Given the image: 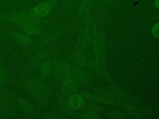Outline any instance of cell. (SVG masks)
Listing matches in <instances>:
<instances>
[{
	"instance_id": "1",
	"label": "cell",
	"mask_w": 159,
	"mask_h": 119,
	"mask_svg": "<svg viewBox=\"0 0 159 119\" xmlns=\"http://www.w3.org/2000/svg\"><path fill=\"white\" fill-rule=\"evenodd\" d=\"M0 22L24 25L28 23L41 24L40 18L33 15L29 11H20L0 15Z\"/></svg>"
},
{
	"instance_id": "2",
	"label": "cell",
	"mask_w": 159,
	"mask_h": 119,
	"mask_svg": "<svg viewBox=\"0 0 159 119\" xmlns=\"http://www.w3.org/2000/svg\"><path fill=\"white\" fill-rule=\"evenodd\" d=\"M25 87L28 94L34 99L42 102L49 95L48 89L39 79H29L25 83Z\"/></svg>"
},
{
	"instance_id": "3",
	"label": "cell",
	"mask_w": 159,
	"mask_h": 119,
	"mask_svg": "<svg viewBox=\"0 0 159 119\" xmlns=\"http://www.w3.org/2000/svg\"><path fill=\"white\" fill-rule=\"evenodd\" d=\"M60 32L58 30H53L47 33L43 36L41 37L34 43H32L31 46L27 47V53H35L37 51L45 48L47 45L50 44L52 42L58 38Z\"/></svg>"
},
{
	"instance_id": "4",
	"label": "cell",
	"mask_w": 159,
	"mask_h": 119,
	"mask_svg": "<svg viewBox=\"0 0 159 119\" xmlns=\"http://www.w3.org/2000/svg\"><path fill=\"white\" fill-rule=\"evenodd\" d=\"M49 53L48 48H44L35 52V55L29 60L25 68V72L31 74L39 70L42 63L47 58Z\"/></svg>"
},
{
	"instance_id": "5",
	"label": "cell",
	"mask_w": 159,
	"mask_h": 119,
	"mask_svg": "<svg viewBox=\"0 0 159 119\" xmlns=\"http://www.w3.org/2000/svg\"><path fill=\"white\" fill-rule=\"evenodd\" d=\"M55 4V1L54 0L46 1L39 4L29 11L33 15L41 19L47 16L50 13Z\"/></svg>"
},
{
	"instance_id": "6",
	"label": "cell",
	"mask_w": 159,
	"mask_h": 119,
	"mask_svg": "<svg viewBox=\"0 0 159 119\" xmlns=\"http://www.w3.org/2000/svg\"><path fill=\"white\" fill-rule=\"evenodd\" d=\"M12 105V98L6 90H0V118L7 115Z\"/></svg>"
},
{
	"instance_id": "7",
	"label": "cell",
	"mask_w": 159,
	"mask_h": 119,
	"mask_svg": "<svg viewBox=\"0 0 159 119\" xmlns=\"http://www.w3.org/2000/svg\"><path fill=\"white\" fill-rule=\"evenodd\" d=\"M14 99L16 100V102L19 106L20 110L26 115L27 116H32L35 114L36 110L35 107L29 101L26 100L25 99L16 96L14 97Z\"/></svg>"
},
{
	"instance_id": "8",
	"label": "cell",
	"mask_w": 159,
	"mask_h": 119,
	"mask_svg": "<svg viewBox=\"0 0 159 119\" xmlns=\"http://www.w3.org/2000/svg\"><path fill=\"white\" fill-rule=\"evenodd\" d=\"M12 36L15 40L20 45L28 47L30 46L33 43V40L31 36L19 32H14L12 33Z\"/></svg>"
},
{
	"instance_id": "9",
	"label": "cell",
	"mask_w": 159,
	"mask_h": 119,
	"mask_svg": "<svg viewBox=\"0 0 159 119\" xmlns=\"http://www.w3.org/2000/svg\"><path fill=\"white\" fill-rule=\"evenodd\" d=\"M40 24L37 23H28L20 25L22 32L30 36L37 35L41 32Z\"/></svg>"
},
{
	"instance_id": "10",
	"label": "cell",
	"mask_w": 159,
	"mask_h": 119,
	"mask_svg": "<svg viewBox=\"0 0 159 119\" xmlns=\"http://www.w3.org/2000/svg\"><path fill=\"white\" fill-rule=\"evenodd\" d=\"M61 84V94L65 95H70L74 90V84L70 76H67L63 78Z\"/></svg>"
},
{
	"instance_id": "11",
	"label": "cell",
	"mask_w": 159,
	"mask_h": 119,
	"mask_svg": "<svg viewBox=\"0 0 159 119\" xmlns=\"http://www.w3.org/2000/svg\"><path fill=\"white\" fill-rule=\"evenodd\" d=\"M10 82V77L4 63L0 58V87L7 86Z\"/></svg>"
},
{
	"instance_id": "12",
	"label": "cell",
	"mask_w": 159,
	"mask_h": 119,
	"mask_svg": "<svg viewBox=\"0 0 159 119\" xmlns=\"http://www.w3.org/2000/svg\"><path fill=\"white\" fill-rule=\"evenodd\" d=\"M39 70L42 78L45 79L48 76L51 70V63L48 58L42 63Z\"/></svg>"
},
{
	"instance_id": "13",
	"label": "cell",
	"mask_w": 159,
	"mask_h": 119,
	"mask_svg": "<svg viewBox=\"0 0 159 119\" xmlns=\"http://www.w3.org/2000/svg\"><path fill=\"white\" fill-rule=\"evenodd\" d=\"M69 105L73 108H78L83 105L82 98L78 94H73L69 99Z\"/></svg>"
},
{
	"instance_id": "14",
	"label": "cell",
	"mask_w": 159,
	"mask_h": 119,
	"mask_svg": "<svg viewBox=\"0 0 159 119\" xmlns=\"http://www.w3.org/2000/svg\"><path fill=\"white\" fill-rule=\"evenodd\" d=\"M60 117H61L58 113L53 112H49L43 113L40 117V118H45V119H54V118H59Z\"/></svg>"
},
{
	"instance_id": "15",
	"label": "cell",
	"mask_w": 159,
	"mask_h": 119,
	"mask_svg": "<svg viewBox=\"0 0 159 119\" xmlns=\"http://www.w3.org/2000/svg\"><path fill=\"white\" fill-rule=\"evenodd\" d=\"M152 32L154 35L159 37V24H156L152 29Z\"/></svg>"
},
{
	"instance_id": "16",
	"label": "cell",
	"mask_w": 159,
	"mask_h": 119,
	"mask_svg": "<svg viewBox=\"0 0 159 119\" xmlns=\"http://www.w3.org/2000/svg\"><path fill=\"white\" fill-rule=\"evenodd\" d=\"M155 2L156 6L159 8V0H155Z\"/></svg>"
}]
</instances>
